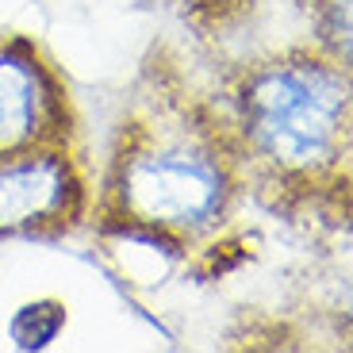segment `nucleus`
Segmentation results:
<instances>
[{
  "label": "nucleus",
  "instance_id": "f257e3e1",
  "mask_svg": "<svg viewBox=\"0 0 353 353\" xmlns=\"http://www.w3.org/2000/svg\"><path fill=\"white\" fill-rule=\"evenodd\" d=\"M242 188L219 108L154 81L115 127L88 212L108 230L185 250L230 219Z\"/></svg>",
  "mask_w": 353,
  "mask_h": 353
},
{
  "label": "nucleus",
  "instance_id": "f03ea898",
  "mask_svg": "<svg viewBox=\"0 0 353 353\" xmlns=\"http://www.w3.org/2000/svg\"><path fill=\"white\" fill-rule=\"evenodd\" d=\"M223 123L246 185L311 196L345 185L353 139L350 62L323 46H288L234 77Z\"/></svg>",
  "mask_w": 353,
  "mask_h": 353
},
{
  "label": "nucleus",
  "instance_id": "7ed1b4c3",
  "mask_svg": "<svg viewBox=\"0 0 353 353\" xmlns=\"http://www.w3.org/2000/svg\"><path fill=\"white\" fill-rule=\"evenodd\" d=\"M73 100L58 70L31 43L0 35V161L73 150Z\"/></svg>",
  "mask_w": 353,
  "mask_h": 353
},
{
  "label": "nucleus",
  "instance_id": "20e7f679",
  "mask_svg": "<svg viewBox=\"0 0 353 353\" xmlns=\"http://www.w3.org/2000/svg\"><path fill=\"white\" fill-rule=\"evenodd\" d=\"M88 176L73 150H35L0 161V239H50L88 212Z\"/></svg>",
  "mask_w": 353,
  "mask_h": 353
},
{
  "label": "nucleus",
  "instance_id": "39448f33",
  "mask_svg": "<svg viewBox=\"0 0 353 353\" xmlns=\"http://www.w3.org/2000/svg\"><path fill=\"white\" fill-rule=\"evenodd\" d=\"M315 46L350 62V0H311Z\"/></svg>",
  "mask_w": 353,
  "mask_h": 353
}]
</instances>
